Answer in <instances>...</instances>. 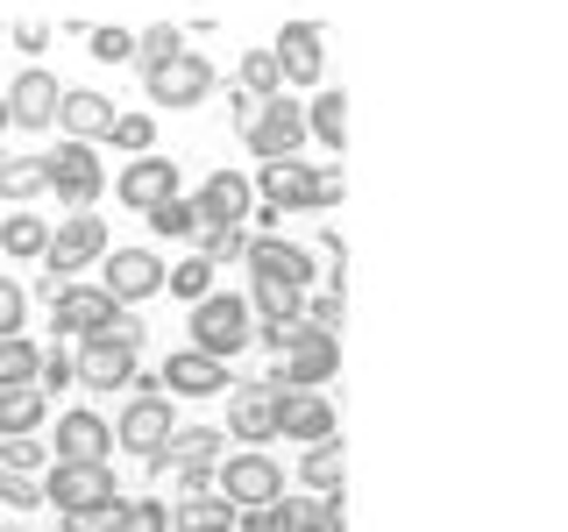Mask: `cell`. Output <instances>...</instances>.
Wrapping results in <instances>:
<instances>
[{
  "label": "cell",
  "instance_id": "obj_1",
  "mask_svg": "<svg viewBox=\"0 0 568 532\" xmlns=\"http://www.w3.org/2000/svg\"><path fill=\"white\" fill-rule=\"evenodd\" d=\"M256 341L277 355L271 390H320L334 369H342V341H334V334H313L306 319H277V327H263Z\"/></svg>",
  "mask_w": 568,
  "mask_h": 532
},
{
  "label": "cell",
  "instance_id": "obj_2",
  "mask_svg": "<svg viewBox=\"0 0 568 532\" xmlns=\"http://www.w3.org/2000/svg\"><path fill=\"white\" fill-rule=\"evenodd\" d=\"M106 256V221H93V213H71V221L50 227V248H43V291L58 298L71 277L85 270V263Z\"/></svg>",
  "mask_w": 568,
  "mask_h": 532
},
{
  "label": "cell",
  "instance_id": "obj_3",
  "mask_svg": "<svg viewBox=\"0 0 568 532\" xmlns=\"http://www.w3.org/2000/svg\"><path fill=\"white\" fill-rule=\"evenodd\" d=\"M256 341V327H248V298L235 291H206L200 306H192V348L213 355V362H227V355H242Z\"/></svg>",
  "mask_w": 568,
  "mask_h": 532
},
{
  "label": "cell",
  "instance_id": "obj_4",
  "mask_svg": "<svg viewBox=\"0 0 568 532\" xmlns=\"http://www.w3.org/2000/svg\"><path fill=\"white\" fill-rule=\"evenodd\" d=\"M36 490H43V504H58L64 519H71V511H93V504H121L106 461H50V475Z\"/></svg>",
  "mask_w": 568,
  "mask_h": 532
},
{
  "label": "cell",
  "instance_id": "obj_5",
  "mask_svg": "<svg viewBox=\"0 0 568 532\" xmlns=\"http://www.w3.org/2000/svg\"><path fill=\"white\" fill-rule=\"evenodd\" d=\"M43 185L58 192L71 213H93V200L106 192V171H100L93 142H58V150L43 156Z\"/></svg>",
  "mask_w": 568,
  "mask_h": 532
},
{
  "label": "cell",
  "instance_id": "obj_6",
  "mask_svg": "<svg viewBox=\"0 0 568 532\" xmlns=\"http://www.w3.org/2000/svg\"><path fill=\"white\" fill-rule=\"evenodd\" d=\"M213 475H221V497H227V504H242V511H263V504H277V497H284V469L263 448L227 454Z\"/></svg>",
  "mask_w": 568,
  "mask_h": 532
},
{
  "label": "cell",
  "instance_id": "obj_7",
  "mask_svg": "<svg viewBox=\"0 0 568 532\" xmlns=\"http://www.w3.org/2000/svg\"><path fill=\"white\" fill-rule=\"evenodd\" d=\"M242 135H248V150H256L263 164H284V156H298V142H306V106L292 93H277V100L256 106V121H248Z\"/></svg>",
  "mask_w": 568,
  "mask_h": 532
},
{
  "label": "cell",
  "instance_id": "obj_8",
  "mask_svg": "<svg viewBox=\"0 0 568 532\" xmlns=\"http://www.w3.org/2000/svg\"><path fill=\"white\" fill-rule=\"evenodd\" d=\"M171 433H178V426H171V398H164V390H150V383H135L129 412H121V426H114V448H135L142 461H156Z\"/></svg>",
  "mask_w": 568,
  "mask_h": 532
},
{
  "label": "cell",
  "instance_id": "obj_9",
  "mask_svg": "<svg viewBox=\"0 0 568 532\" xmlns=\"http://www.w3.org/2000/svg\"><path fill=\"white\" fill-rule=\"evenodd\" d=\"M142 85H150L156 106H171V114H178V106H200L213 93V64L200 58V50H178L171 64H150V71H142Z\"/></svg>",
  "mask_w": 568,
  "mask_h": 532
},
{
  "label": "cell",
  "instance_id": "obj_10",
  "mask_svg": "<svg viewBox=\"0 0 568 532\" xmlns=\"http://www.w3.org/2000/svg\"><path fill=\"white\" fill-rule=\"evenodd\" d=\"M242 263L256 270V284H271V291H298V298H306V284H313V256L298 242H277V235H256Z\"/></svg>",
  "mask_w": 568,
  "mask_h": 532
},
{
  "label": "cell",
  "instance_id": "obj_11",
  "mask_svg": "<svg viewBox=\"0 0 568 532\" xmlns=\"http://www.w3.org/2000/svg\"><path fill=\"white\" fill-rule=\"evenodd\" d=\"M114 306H135V298H150V291H164V256L156 248H114L106 256V284H100Z\"/></svg>",
  "mask_w": 568,
  "mask_h": 532
},
{
  "label": "cell",
  "instance_id": "obj_12",
  "mask_svg": "<svg viewBox=\"0 0 568 532\" xmlns=\"http://www.w3.org/2000/svg\"><path fill=\"white\" fill-rule=\"evenodd\" d=\"M114 313H129V306H114V298L100 291V284H64L58 298H50V319H58V334H100V327H114Z\"/></svg>",
  "mask_w": 568,
  "mask_h": 532
},
{
  "label": "cell",
  "instance_id": "obj_13",
  "mask_svg": "<svg viewBox=\"0 0 568 532\" xmlns=\"http://www.w3.org/2000/svg\"><path fill=\"white\" fill-rule=\"evenodd\" d=\"M114 192H121V206L150 213V206L178 200V164H171V156H135V164L114 177Z\"/></svg>",
  "mask_w": 568,
  "mask_h": 532
},
{
  "label": "cell",
  "instance_id": "obj_14",
  "mask_svg": "<svg viewBox=\"0 0 568 532\" xmlns=\"http://www.w3.org/2000/svg\"><path fill=\"white\" fill-rule=\"evenodd\" d=\"M58 129H64V142H100L114 129V100L93 93V85H64L58 93Z\"/></svg>",
  "mask_w": 568,
  "mask_h": 532
},
{
  "label": "cell",
  "instance_id": "obj_15",
  "mask_svg": "<svg viewBox=\"0 0 568 532\" xmlns=\"http://www.w3.org/2000/svg\"><path fill=\"white\" fill-rule=\"evenodd\" d=\"M277 433L320 448V440H334V405L320 390H277Z\"/></svg>",
  "mask_w": 568,
  "mask_h": 532
},
{
  "label": "cell",
  "instance_id": "obj_16",
  "mask_svg": "<svg viewBox=\"0 0 568 532\" xmlns=\"http://www.w3.org/2000/svg\"><path fill=\"white\" fill-rule=\"evenodd\" d=\"M58 93H64V85L50 79V71H36V64H29L0 100H8V121H22V129H50V121H58Z\"/></svg>",
  "mask_w": 568,
  "mask_h": 532
},
{
  "label": "cell",
  "instance_id": "obj_17",
  "mask_svg": "<svg viewBox=\"0 0 568 532\" xmlns=\"http://www.w3.org/2000/svg\"><path fill=\"white\" fill-rule=\"evenodd\" d=\"M164 390H171V398H221V390H227V362H213V355H200V348H178L164 362Z\"/></svg>",
  "mask_w": 568,
  "mask_h": 532
},
{
  "label": "cell",
  "instance_id": "obj_18",
  "mask_svg": "<svg viewBox=\"0 0 568 532\" xmlns=\"http://www.w3.org/2000/svg\"><path fill=\"white\" fill-rule=\"evenodd\" d=\"M79 383H93V390H114V383H135V348H121V341H106V334H85V348H79Z\"/></svg>",
  "mask_w": 568,
  "mask_h": 532
},
{
  "label": "cell",
  "instance_id": "obj_19",
  "mask_svg": "<svg viewBox=\"0 0 568 532\" xmlns=\"http://www.w3.org/2000/svg\"><path fill=\"white\" fill-rule=\"evenodd\" d=\"M271 58H277V79L313 85L320 79V22H284L277 43H271Z\"/></svg>",
  "mask_w": 568,
  "mask_h": 532
},
{
  "label": "cell",
  "instance_id": "obj_20",
  "mask_svg": "<svg viewBox=\"0 0 568 532\" xmlns=\"http://www.w3.org/2000/svg\"><path fill=\"white\" fill-rule=\"evenodd\" d=\"M227 433L235 440H277V390L271 383H242L227 398Z\"/></svg>",
  "mask_w": 568,
  "mask_h": 532
},
{
  "label": "cell",
  "instance_id": "obj_21",
  "mask_svg": "<svg viewBox=\"0 0 568 532\" xmlns=\"http://www.w3.org/2000/svg\"><path fill=\"white\" fill-rule=\"evenodd\" d=\"M248 200H256V192H248V177L213 171L192 206H200V221H206V227H242V221H248Z\"/></svg>",
  "mask_w": 568,
  "mask_h": 532
},
{
  "label": "cell",
  "instance_id": "obj_22",
  "mask_svg": "<svg viewBox=\"0 0 568 532\" xmlns=\"http://www.w3.org/2000/svg\"><path fill=\"white\" fill-rule=\"evenodd\" d=\"M114 454V426L100 412H64L58 419V461H106Z\"/></svg>",
  "mask_w": 568,
  "mask_h": 532
},
{
  "label": "cell",
  "instance_id": "obj_23",
  "mask_svg": "<svg viewBox=\"0 0 568 532\" xmlns=\"http://www.w3.org/2000/svg\"><path fill=\"white\" fill-rule=\"evenodd\" d=\"M221 454H227V433H213V426H178L164 440V454H156V469H213Z\"/></svg>",
  "mask_w": 568,
  "mask_h": 532
},
{
  "label": "cell",
  "instance_id": "obj_24",
  "mask_svg": "<svg viewBox=\"0 0 568 532\" xmlns=\"http://www.w3.org/2000/svg\"><path fill=\"white\" fill-rule=\"evenodd\" d=\"M256 185H263V206H313V171L306 164H292V156H284V164H263V177H256Z\"/></svg>",
  "mask_w": 568,
  "mask_h": 532
},
{
  "label": "cell",
  "instance_id": "obj_25",
  "mask_svg": "<svg viewBox=\"0 0 568 532\" xmlns=\"http://www.w3.org/2000/svg\"><path fill=\"white\" fill-rule=\"evenodd\" d=\"M43 412H50L43 390H0V440H29Z\"/></svg>",
  "mask_w": 568,
  "mask_h": 532
},
{
  "label": "cell",
  "instance_id": "obj_26",
  "mask_svg": "<svg viewBox=\"0 0 568 532\" xmlns=\"http://www.w3.org/2000/svg\"><path fill=\"white\" fill-rule=\"evenodd\" d=\"M178 532H235V504L221 490H200L178 504Z\"/></svg>",
  "mask_w": 568,
  "mask_h": 532
},
{
  "label": "cell",
  "instance_id": "obj_27",
  "mask_svg": "<svg viewBox=\"0 0 568 532\" xmlns=\"http://www.w3.org/2000/svg\"><path fill=\"white\" fill-rule=\"evenodd\" d=\"M306 135H320L327 150H342L348 142V100L342 93H313L306 100Z\"/></svg>",
  "mask_w": 568,
  "mask_h": 532
},
{
  "label": "cell",
  "instance_id": "obj_28",
  "mask_svg": "<svg viewBox=\"0 0 568 532\" xmlns=\"http://www.w3.org/2000/svg\"><path fill=\"white\" fill-rule=\"evenodd\" d=\"M0 248H8L14 263H36L50 248V221H36V213H14V221H0Z\"/></svg>",
  "mask_w": 568,
  "mask_h": 532
},
{
  "label": "cell",
  "instance_id": "obj_29",
  "mask_svg": "<svg viewBox=\"0 0 568 532\" xmlns=\"http://www.w3.org/2000/svg\"><path fill=\"white\" fill-rule=\"evenodd\" d=\"M36 362H43V348L22 341V334H8V341H0V390H36Z\"/></svg>",
  "mask_w": 568,
  "mask_h": 532
},
{
  "label": "cell",
  "instance_id": "obj_30",
  "mask_svg": "<svg viewBox=\"0 0 568 532\" xmlns=\"http://www.w3.org/2000/svg\"><path fill=\"white\" fill-rule=\"evenodd\" d=\"M342 469H348V454H342V440H320V448H306V490H320V497H334L342 490Z\"/></svg>",
  "mask_w": 568,
  "mask_h": 532
},
{
  "label": "cell",
  "instance_id": "obj_31",
  "mask_svg": "<svg viewBox=\"0 0 568 532\" xmlns=\"http://www.w3.org/2000/svg\"><path fill=\"white\" fill-rule=\"evenodd\" d=\"M43 185V156H0V200H36Z\"/></svg>",
  "mask_w": 568,
  "mask_h": 532
},
{
  "label": "cell",
  "instance_id": "obj_32",
  "mask_svg": "<svg viewBox=\"0 0 568 532\" xmlns=\"http://www.w3.org/2000/svg\"><path fill=\"white\" fill-rule=\"evenodd\" d=\"M242 93H248V100H277V93H284L271 50H248V58H242Z\"/></svg>",
  "mask_w": 568,
  "mask_h": 532
},
{
  "label": "cell",
  "instance_id": "obj_33",
  "mask_svg": "<svg viewBox=\"0 0 568 532\" xmlns=\"http://www.w3.org/2000/svg\"><path fill=\"white\" fill-rule=\"evenodd\" d=\"M106 142H114V150H129V156H150V142H156V121H150V114H114V129H106Z\"/></svg>",
  "mask_w": 568,
  "mask_h": 532
},
{
  "label": "cell",
  "instance_id": "obj_34",
  "mask_svg": "<svg viewBox=\"0 0 568 532\" xmlns=\"http://www.w3.org/2000/svg\"><path fill=\"white\" fill-rule=\"evenodd\" d=\"M178 50H185V35H178L171 22H156V29H142V35H135V58H142V71H150V64H171Z\"/></svg>",
  "mask_w": 568,
  "mask_h": 532
},
{
  "label": "cell",
  "instance_id": "obj_35",
  "mask_svg": "<svg viewBox=\"0 0 568 532\" xmlns=\"http://www.w3.org/2000/svg\"><path fill=\"white\" fill-rule=\"evenodd\" d=\"M150 227H156V235H200V206H192V200H164V206H150Z\"/></svg>",
  "mask_w": 568,
  "mask_h": 532
},
{
  "label": "cell",
  "instance_id": "obj_36",
  "mask_svg": "<svg viewBox=\"0 0 568 532\" xmlns=\"http://www.w3.org/2000/svg\"><path fill=\"white\" fill-rule=\"evenodd\" d=\"M164 284H171L178 298H192V306H200V298L213 291V263H206V256H192V263H178V270H164Z\"/></svg>",
  "mask_w": 568,
  "mask_h": 532
},
{
  "label": "cell",
  "instance_id": "obj_37",
  "mask_svg": "<svg viewBox=\"0 0 568 532\" xmlns=\"http://www.w3.org/2000/svg\"><path fill=\"white\" fill-rule=\"evenodd\" d=\"M200 256L206 263H242L248 256V235H242V227H200Z\"/></svg>",
  "mask_w": 568,
  "mask_h": 532
},
{
  "label": "cell",
  "instance_id": "obj_38",
  "mask_svg": "<svg viewBox=\"0 0 568 532\" xmlns=\"http://www.w3.org/2000/svg\"><path fill=\"white\" fill-rule=\"evenodd\" d=\"M277 525H284V532H327V504H298V497H277Z\"/></svg>",
  "mask_w": 568,
  "mask_h": 532
},
{
  "label": "cell",
  "instance_id": "obj_39",
  "mask_svg": "<svg viewBox=\"0 0 568 532\" xmlns=\"http://www.w3.org/2000/svg\"><path fill=\"white\" fill-rule=\"evenodd\" d=\"M298 319H306L313 334H334V341H342V319H348V306H342V291H327V298H313V306L298 313Z\"/></svg>",
  "mask_w": 568,
  "mask_h": 532
},
{
  "label": "cell",
  "instance_id": "obj_40",
  "mask_svg": "<svg viewBox=\"0 0 568 532\" xmlns=\"http://www.w3.org/2000/svg\"><path fill=\"white\" fill-rule=\"evenodd\" d=\"M114 532H171V511L150 504V497H142V504H121V525Z\"/></svg>",
  "mask_w": 568,
  "mask_h": 532
},
{
  "label": "cell",
  "instance_id": "obj_41",
  "mask_svg": "<svg viewBox=\"0 0 568 532\" xmlns=\"http://www.w3.org/2000/svg\"><path fill=\"white\" fill-rule=\"evenodd\" d=\"M85 43H93V58H100V64L135 58V35H129V29H85Z\"/></svg>",
  "mask_w": 568,
  "mask_h": 532
},
{
  "label": "cell",
  "instance_id": "obj_42",
  "mask_svg": "<svg viewBox=\"0 0 568 532\" xmlns=\"http://www.w3.org/2000/svg\"><path fill=\"white\" fill-rule=\"evenodd\" d=\"M71 377H79V369H71V355H64V348H50L43 362H36V390H43V398H50V390H64Z\"/></svg>",
  "mask_w": 568,
  "mask_h": 532
},
{
  "label": "cell",
  "instance_id": "obj_43",
  "mask_svg": "<svg viewBox=\"0 0 568 532\" xmlns=\"http://www.w3.org/2000/svg\"><path fill=\"white\" fill-rule=\"evenodd\" d=\"M22 313H29L22 284H14V277H0V341H8V334H22Z\"/></svg>",
  "mask_w": 568,
  "mask_h": 532
},
{
  "label": "cell",
  "instance_id": "obj_44",
  "mask_svg": "<svg viewBox=\"0 0 568 532\" xmlns=\"http://www.w3.org/2000/svg\"><path fill=\"white\" fill-rule=\"evenodd\" d=\"M0 504H14V511H36L43 504V490L29 483V475H14V469H0Z\"/></svg>",
  "mask_w": 568,
  "mask_h": 532
},
{
  "label": "cell",
  "instance_id": "obj_45",
  "mask_svg": "<svg viewBox=\"0 0 568 532\" xmlns=\"http://www.w3.org/2000/svg\"><path fill=\"white\" fill-rule=\"evenodd\" d=\"M0 469H14V475L43 469V448H36V440H0Z\"/></svg>",
  "mask_w": 568,
  "mask_h": 532
},
{
  "label": "cell",
  "instance_id": "obj_46",
  "mask_svg": "<svg viewBox=\"0 0 568 532\" xmlns=\"http://www.w3.org/2000/svg\"><path fill=\"white\" fill-rule=\"evenodd\" d=\"M64 525H71V532H114V525H121V504H93V511H71Z\"/></svg>",
  "mask_w": 568,
  "mask_h": 532
},
{
  "label": "cell",
  "instance_id": "obj_47",
  "mask_svg": "<svg viewBox=\"0 0 568 532\" xmlns=\"http://www.w3.org/2000/svg\"><path fill=\"white\" fill-rule=\"evenodd\" d=\"M313 206H342V164H320L313 171Z\"/></svg>",
  "mask_w": 568,
  "mask_h": 532
},
{
  "label": "cell",
  "instance_id": "obj_48",
  "mask_svg": "<svg viewBox=\"0 0 568 532\" xmlns=\"http://www.w3.org/2000/svg\"><path fill=\"white\" fill-rule=\"evenodd\" d=\"M14 43H22V50H43L50 29H43V22H22V29H14Z\"/></svg>",
  "mask_w": 568,
  "mask_h": 532
},
{
  "label": "cell",
  "instance_id": "obj_49",
  "mask_svg": "<svg viewBox=\"0 0 568 532\" xmlns=\"http://www.w3.org/2000/svg\"><path fill=\"white\" fill-rule=\"evenodd\" d=\"M0 129H8V100H0Z\"/></svg>",
  "mask_w": 568,
  "mask_h": 532
}]
</instances>
